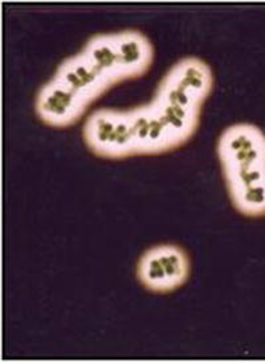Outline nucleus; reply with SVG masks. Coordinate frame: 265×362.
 I'll return each instance as SVG.
<instances>
[{"instance_id": "obj_1", "label": "nucleus", "mask_w": 265, "mask_h": 362, "mask_svg": "<svg viewBox=\"0 0 265 362\" xmlns=\"http://www.w3.org/2000/svg\"><path fill=\"white\" fill-rule=\"evenodd\" d=\"M212 88L210 64L182 57L166 71L149 102L89 113L81 131L84 143L93 155L111 160L173 152L197 134Z\"/></svg>"}, {"instance_id": "obj_2", "label": "nucleus", "mask_w": 265, "mask_h": 362, "mask_svg": "<svg viewBox=\"0 0 265 362\" xmlns=\"http://www.w3.org/2000/svg\"><path fill=\"white\" fill-rule=\"evenodd\" d=\"M154 55V45L141 30L93 35L37 90L35 112L48 127L76 124L105 92L142 78L153 66Z\"/></svg>"}, {"instance_id": "obj_3", "label": "nucleus", "mask_w": 265, "mask_h": 362, "mask_svg": "<svg viewBox=\"0 0 265 362\" xmlns=\"http://www.w3.org/2000/svg\"><path fill=\"white\" fill-rule=\"evenodd\" d=\"M216 153L233 208L247 217H264V131L252 123L230 125L218 139Z\"/></svg>"}, {"instance_id": "obj_4", "label": "nucleus", "mask_w": 265, "mask_h": 362, "mask_svg": "<svg viewBox=\"0 0 265 362\" xmlns=\"http://www.w3.org/2000/svg\"><path fill=\"white\" fill-rule=\"evenodd\" d=\"M191 260L177 244H159L144 250L137 262V279L146 291L170 293L187 283Z\"/></svg>"}]
</instances>
